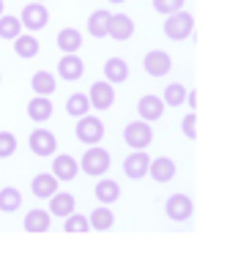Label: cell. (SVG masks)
<instances>
[{
	"label": "cell",
	"mask_w": 227,
	"mask_h": 254,
	"mask_svg": "<svg viewBox=\"0 0 227 254\" xmlns=\"http://www.w3.org/2000/svg\"><path fill=\"white\" fill-rule=\"evenodd\" d=\"M112 159H110V150L99 148V145H88V150L82 153V161H79V170L90 178H101L107 175Z\"/></svg>",
	"instance_id": "obj_1"
},
{
	"label": "cell",
	"mask_w": 227,
	"mask_h": 254,
	"mask_svg": "<svg viewBox=\"0 0 227 254\" xmlns=\"http://www.w3.org/2000/svg\"><path fill=\"white\" fill-rule=\"evenodd\" d=\"M194 33V17L189 11H175V14H167V22H164V36L170 41H186L192 39Z\"/></svg>",
	"instance_id": "obj_2"
},
{
	"label": "cell",
	"mask_w": 227,
	"mask_h": 254,
	"mask_svg": "<svg viewBox=\"0 0 227 254\" xmlns=\"http://www.w3.org/2000/svg\"><path fill=\"white\" fill-rule=\"evenodd\" d=\"M123 142L132 150H145L153 142V128H151V123L148 121H132L123 128Z\"/></svg>",
	"instance_id": "obj_3"
},
{
	"label": "cell",
	"mask_w": 227,
	"mask_h": 254,
	"mask_svg": "<svg viewBox=\"0 0 227 254\" xmlns=\"http://www.w3.org/2000/svg\"><path fill=\"white\" fill-rule=\"evenodd\" d=\"M19 22H22V28L28 30V33H36V30L47 28V22H50V11H47L44 3H28V6L22 8V14H19Z\"/></svg>",
	"instance_id": "obj_4"
},
{
	"label": "cell",
	"mask_w": 227,
	"mask_h": 254,
	"mask_svg": "<svg viewBox=\"0 0 227 254\" xmlns=\"http://www.w3.org/2000/svg\"><path fill=\"white\" fill-rule=\"evenodd\" d=\"M74 134H77V139L85 145H99L101 139H104V123L93 115H82L77 121V131Z\"/></svg>",
	"instance_id": "obj_5"
},
{
	"label": "cell",
	"mask_w": 227,
	"mask_h": 254,
	"mask_svg": "<svg viewBox=\"0 0 227 254\" xmlns=\"http://www.w3.org/2000/svg\"><path fill=\"white\" fill-rule=\"evenodd\" d=\"M164 213L170 216L172 221H189V219H192V213H194L192 197H189V194H183V191H178V194H172V197H167Z\"/></svg>",
	"instance_id": "obj_6"
},
{
	"label": "cell",
	"mask_w": 227,
	"mask_h": 254,
	"mask_svg": "<svg viewBox=\"0 0 227 254\" xmlns=\"http://www.w3.org/2000/svg\"><path fill=\"white\" fill-rule=\"evenodd\" d=\"M28 145L39 159H50V156H55V150H58V137L52 131H47V128H36V131H30Z\"/></svg>",
	"instance_id": "obj_7"
},
{
	"label": "cell",
	"mask_w": 227,
	"mask_h": 254,
	"mask_svg": "<svg viewBox=\"0 0 227 254\" xmlns=\"http://www.w3.org/2000/svg\"><path fill=\"white\" fill-rule=\"evenodd\" d=\"M88 90H90V93H88L90 107H96L99 112L110 110V107L115 104V85H110L107 79H101V82H93Z\"/></svg>",
	"instance_id": "obj_8"
},
{
	"label": "cell",
	"mask_w": 227,
	"mask_h": 254,
	"mask_svg": "<svg viewBox=\"0 0 227 254\" xmlns=\"http://www.w3.org/2000/svg\"><path fill=\"white\" fill-rule=\"evenodd\" d=\"M148 167H151V156L145 150H132V156H126V161H123V172L132 181L148 178Z\"/></svg>",
	"instance_id": "obj_9"
},
{
	"label": "cell",
	"mask_w": 227,
	"mask_h": 254,
	"mask_svg": "<svg viewBox=\"0 0 227 254\" xmlns=\"http://www.w3.org/2000/svg\"><path fill=\"white\" fill-rule=\"evenodd\" d=\"M143 66H145V71H148L151 77H167V74L172 71V58L167 55V52H161V50H151L148 55H145Z\"/></svg>",
	"instance_id": "obj_10"
},
{
	"label": "cell",
	"mask_w": 227,
	"mask_h": 254,
	"mask_svg": "<svg viewBox=\"0 0 227 254\" xmlns=\"http://www.w3.org/2000/svg\"><path fill=\"white\" fill-rule=\"evenodd\" d=\"M58 74H61V79H66V82H77V79H82V74H85L82 58H79L77 52L63 55L61 61H58Z\"/></svg>",
	"instance_id": "obj_11"
},
{
	"label": "cell",
	"mask_w": 227,
	"mask_h": 254,
	"mask_svg": "<svg viewBox=\"0 0 227 254\" xmlns=\"http://www.w3.org/2000/svg\"><path fill=\"white\" fill-rule=\"evenodd\" d=\"M107 36L115 41H129L134 36V19L129 14H112L107 25Z\"/></svg>",
	"instance_id": "obj_12"
},
{
	"label": "cell",
	"mask_w": 227,
	"mask_h": 254,
	"mask_svg": "<svg viewBox=\"0 0 227 254\" xmlns=\"http://www.w3.org/2000/svg\"><path fill=\"white\" fill-rule=\"evenodd\" d=\"M137 112H140V121H161V115H164V101H161V96H143V99L137 101Z\"/></svg>",
	"instance_id": "obj_13"
},
{
	"label": "cell",
	"mask_w": 227,
	"mask_h": 254,
	"mask_svg": "<svg viewBox=\"0 0 227 254\" xmlns=\"http://www.w3.org/2000/svg\"><path fill=\"white\" fill-rule=\"evenodd\" d=\"M52 175L58 178V181H74V178L79 175V164L74 156L63 153V156H55L52 159Z\"/></svg>",
	"instance_id": "obj_14"
},
{
	"label": "cell",
	"mask_w": 227,
	"mask_h": 254,
	"mask_svg": "<svg viewBox=\"0 0 227 254\" xmlns=\"http://www.w3.org/2000/svg\"><path fill=\"white\" fill-rule=\"evenodd\" d=\"M148 175L153 178L156 183H170L175 178V161L170 156H159V159H151Z\"/></svg>",
	"instance_id": "obj_15"
},
{
	"label": "cell",
	"mask_w": 227,
	"mask_h": 254,
	"mask_svg": "<svg viewBox=\"0 0 227 254\" xmlns=\"http://www.w3.org/2000/svg\"><path fill=\"white\" fill-rule=\"evenodd\" d=\"M74 208H77V199H74V194H69V191H61V189H58V191L50 197V216L66 219L69 213H74Z\"/></svg>",
	"instance_id": "obj_16"
},
{
	"label": "cell",
	"mask_w": 227,
	"mask_h": 254,
	"mask_svg": "<svg viewBox=\"0 0 227 254\" xmlns=\"http://www.w3.org/2000/svg\"><path fill=\"white\" fill-rule=\"evenodd\" d=\"M52 112H55V107H52L50 96H36V99L28 101V118L36 123H47L52 118Z\"/></svg>",
	"instance_id": "obj_17"
},
{
	"label": "cell",
	"mask_w": 227,
	"mask_h": 254,
	"mask_svg": "<svg viewBox=\"0 0 227 254\" xmlns=\"http://www.w3.org/2000/svg\"><path fill=\"white\" fill-rule=\"evenodd\" d=\"M58 183H61V181H58V178L52 175V172H41V175H36V178H33L30 189H33V194H36L39 199H50L52 194L58 191Z\"/></svg>",
	"instance_id": "obj_18"
},
{
	"label": "cell",
	"mask_w": 227,
	"mask_h": 254,
	"mask_svg": "<svg viewBox=\"0 0 227 254\" xmlns=\"http://www.w3.org/2000/svg\"><path fill=\"white\" fill-rule=\"evenodd\" d=\"M104 77L110 85H123L129 79V63L123 58H110L104 63Z\"/></svg>",
	"instance_id": "obj_19"
},
{
	"label": "cell",
	"mask_w": 227,
	"mask_h": 254,
	"mask_svg": "<svg viewBox=\"0 0 227 254\" xmlns=\"http://www.w3.org/2000/svg\"><path fill=\"white\" fill-rule=\"evenodd\" d=\"M96 199H99L101 205H112L121 199V186H118L112 178H101L99 183H96Z\"/></svg>",
	"instance_id": "obj_20"
},
{
	"label": "cell",
	"mask_w": 227,
	"mask_h": 254,
	"mask_svg": "<svg viewBox=\"0 0 227 254\" xmlns=\"http://www.w3.org/2000/svg\"><path fill=\"white\" fill-rule=\"evenodd\" d=\"M52 224V216L50 210H41V208H33L28 216H25V232H47Z\"/></svg>",
	"instance_id": "obj_21"
},
{
	"label": "cell",
	"mask_w": 227,
	"mask_h": 254,
	"mask_svg": "<svg viewBox=\"0 0 227 254\" xmlns=\"http://www.w3.org/2000/svg\"><path fill=\"white\" fill-rule=\"evenodd\" d=\"M30 88L36 90V96H50V93L58 90V79L52 77V71L39 68V71L33 74V79H30Z\"/></svg>",
	"instance_id": "obj_22"
},
{
	"label": "cell",
	"mask_w": 227,
	"mask_h": 254,
	"mask_svg": "<svg viewBox=\"0 0 227 254\" xmlns=\"http://www.w3.org/2000/svg\"><path fill=\"white\" fill-rule=\"evenodd\" d=\"M58 47L63 50V55H72V52H79L82 47V33L77 28H63L58 33Z\"/></svg>",
	"instance_id": "obj_23"
},
{
	"label": "cell",
	"mask_w": 227,
	"mask_h": 254,
	"mask_svg": "<svg viewBox=\"0 0 227 254\" xmlns=\"http://www.w3.org/2000/svg\"><path fill=\"white\" fill-rule=\"evenodd\" d=\"M88 221H90V230L107 232V230H112V224H115V213H112L107 205H99V208H93V213L88 216Z\"/></svg>",
	"instance_id": "obj_24"
},
{
	"label": "cell",
	"mask_w": 227,
	"mask_h": 254,
	"mask_svg": "<svg viewBox=\"0 0 227 254\" xmlns=\"http://www.w3.org/2000/svg\"><path fill=\"white\" fill-rule=\"evenodd\" d=\"M110 17H112V14L107 11V8L93 11L88 17V33L93 36V39H107V25H110Z\"/></svg>",
	"instance_id": "obj_25"
},
{
	"label": "cell",
	"mask_w": 227,
	"mask_h": 254,
	"mask_svg": "<svg viewBox=\"0 0 227 254\" xmlns=\"http://www.w3.org/2000/svg\"><path fill=\"white\" fill-rule=\"evenodd\" d=\"M14 52H17L19 58H25V61H30V58L39 55V41H36L33 33H19L17 39H14Z\"/></svg>",
	"instance_id": "obj_26"
},
{
	"label": "cell",
	"mask_w": 227,
	"mask_h": 254,
	"mask_svg": "<svg viewBox=\"0 0 227 254\" xmlns=\"http://www.w3.org/2000/svg\"><path fill=\"white\" fill-rule=\"evenodd\" d=\"M19 205H22V194H19V189H14V186L0 189V210H3V213H17Z\"/></svg>",
	"instance_id": "obj_27"
},
{
	"label": "cell",
	"mask_w": 227,
	"mask_h": 254,
	"mask_svg": "<svg viewBox=\"0 0 227 254\" xmlns=\"http://www.w3.org/2000/svg\"><path fill=\"white\" fill-rule=\"evenodd\" d=\"M22 22H19V17H11V14H0V39L3 41H14L19 33H22Z\"/></svg>",
	"instance_id": "obj_28"
},
{
	"label": "cell",
	"mask_w": 227,
	"mask_h": 254,
	"mask_svg": "<svg viewBox=\"0 0 227 254\" xmlns=\"http://www.w3.org/2000/svg\"><path fill=\"white\" fill-rule=\"evenodd\" d=\"M186 93H189V90L183 88L181 82H170L164 88V93H161V101H164V107H183Z\"/></svg>",
	"instance_id": "obj_29"
},
{
	"label": "cell",
	"mask_w": 227,
	"mask_h": 254,
	"mask_svg": "<svg viewBox=\"0 0 227 254\" xmlns=\"http://www.w3.org/2000/svg\"><path fill=\"white\" fill-rule=\"evenodd\" d=\"M66 112L72 118H82V115H88L90 112V101H88V96L85 93H74V96H69L66 99Z\"/></svg>",
	"instance_id": "obj_30"
},
{
	"label": "cell",
	"mask_w": 227,
	"mask_h": 254,
	"mask_svg": "<svg viewBox=\"0 0 227 254\" xmlns=\"http://www.w3.org/2000/svg\"><path fill=\"white\" fill-rule=\"evenodd\" d=\"M63 230L66 232H88L90 230V221H88V216H82V213H69L66 216V221H63Z\"/></svg>",
	"instance_id": "obj_31"
},
{
	"label": "cell",
	"mask_w": 227,
	"mask_h": 254,
	"mask_svg": "<svg viewBox=\"0 0 227 254\" xmlns=\"http://www.w3.org/2000/svg\"><path fill=\"white\" fill-rule=\"evenodd\" d=\"M17 153V137L11 131H0V159H11Z\"/></svg>",
	"instance_id": "obj_32"
},
{
	"label": "cell",
	"mask_w": 227,
	"mask_h": 254,
	"mask_svg": "<svg viewBox=\"0 0 227 254\" xmlns=\"http://www.w3.org/2000/svg\"><path fill=\"white\" fill-rule=\"evenodd\" d=\"M183 3H186V0H153V8L159 14H175V11H181L183 8Z\"/></svg>",
	"instance_id": "obj_33"
},
{
	"label": "cell",
	"mask_w": 227,
	"mask_h": 254,
	"mask_svg": "<svg viewBox=\"0 0 227 254\" xmlns=\"http://www.w3.org/2000/svg\"><path fill=\"white\" fill-rule=\"evenodd\" d=\"M181 131H183V137H186V139H194V137H197V115H194V112H186V115H183Z\"/></svg>",
	"instance_id": "obj_34"
},
{
	"label": "cell",
	"mask_w": 227,
	"mask_h": 254,
	"mask_svg": "<svg viewBox=\"0 0 227 254\" xmlns=\"http://www.w3.org/2000/svg\"><path fill=\"white\" fill-rule=\"evenodd\" d=\"M186 104L194 110V107H197V93H186Z\"/></svg>",
	"instance_id": "obj_35"
},
{
	"label": "cell",
	"mask_w": 227,
	"mask_h": 254,
	"mask_svg": "<svg viewBox=\"0 0 227 254\" xmlns=\"http://www.w3.org/2000/svg\"><path fill=\"white\" fill-rule=\"evenodd\" d=\"M3 11H6V3H3V0H0V14H3Z\"/></svg>",
	"instance_id": "obj_36"
},
{
	"label": "cell",
	"mask_w": 227,
	"mask_h": 254,
	"mask_svg": "<svg viewBox=\"0 0 227 254\" xmlns=\"http://www.w3.org/2000/svg\"><path fill=\"white\" fill-rule=\"evenodd\" d=\"M107 3H126V0H107Z\"/></svg>",
	"instance_id": "obj_37"
},
{
	"label": "cell",
	"mask_w": 227,
	"mask_h": 254,
	"mask_svg": "<svg viewBox=\"0 0 227 254\" xmlns=\"http://www.w3.org/2000/svg\"><path fill=\"white\" fill-rule=\"evenodd\" d=\"M36 3H44V0H36Z\"/></svg>",
	"instance_id": "obj_38"
}]
</instances>
